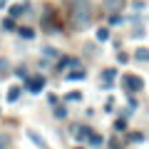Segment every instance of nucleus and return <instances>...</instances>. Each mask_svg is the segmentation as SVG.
I'll use <instances>...</instances> for the list:
<instances>
[{
  "instance_id": "423d86ee",
  "label": "nucleus",
  "mask_w": 149,
  "mask_h": 149,
  "mask_svg": "<svg viewBox=\"0 0 149 149\" xmlns=\"http://www.w3.org/2000/svg\"><path fill=\"white\" fill-rule=\"evenodd\" d=\"M30 10H32V5L27 3V0H25V3H13V5H8V15H10L13 20L22 17L25 13H30Z\"/></svg>"
},
{
  "instance_id": "b1692460",
  "label": "nucleus",
  "mask_w": 149,
  "mask_h": 149,
  "mask_svg": "<svg viewBox=\"0 0 149 149\" xmlns=\"http://www.w3.org/2000/svg\"><path fill=\"white\" fill-rule=\"evenodd\" d=\"M13 74H15V77H20V80H27V77H30V72H27L25 65H17V67H13Z\"/></svg>"
},
{
  "instance_id": "c85d7f7f",
  "label": "nucleus",
  "mask_w": 149,
  "mask_h": 149,
  "mask_svg": "<svg viewBox=\"0 0 149 149\" xmlns=\"http://www.w3.org/2000/svg\"><path fill=\"white\" fill-rule=\"evenodd\" d=\"M104 112H107V114H112V112H114V97H109V100L104 102Z\"/></svg>"
},
{
  "instance_id": "473e14b6",
  "label": "nucleus",
  "mask_w": 149,
  "mask_h": 149,
  "mask_svg": "<svg viewBox=\"0 0 149 149\" xmlns=\"http://www.w3.org/2000/svg\"><path fill=\"white\" fill-rule=\"evenodd\" d=\"M8 8V0H0V10H5Z\"/></svg>"
},
{
  "instance_id": "dca6fc26",
  "label": "nucleus",
  "mask_w": 149,
  "mask_h": 149,
  "mask_svg": "<svg viewBox=\"0 0 149 149\" xmlns=\"http://www.w3.org/2000/svg\"><path fill=\"white\" fill-rule=\"evenodd\" d=\"M0 30H5V32H15V30H17V20H13L10 15H5L3 20H0Z\"/></svg>"
},
{
  "instance_id": "393cba45",
  "label": "nucleus",
  "mask_w": 149,
  "mask_h": 149,
  "mask_svg": "<svg viewBox=\"0 0 149 149\" xmlns=\"http://www.w3.org/2000/svg\"><path fill=\"white\" fill-rule=\"evenodd\" d=\"M127 139H129V142H134V144H142L147 137H144L142 132H129V134H127Z\"/></svg>"
},
{
  "instance_id": "0eeeda50",
  "label": "nucleus",
  "mask_w": 149,
  "mask_h": 149,
  "mask_svg": "<svg viewBox=\"0 0 149 149\" xmlns=\"http://www.w3.org/2000/svg\"><path fill=\"white\" fill-rule=\"evenodd\" d=\"M87 80V70L85 67H72L65 72V82H82Z\"/></svg>"
},
{
  "instance_id": "6e6552de",
  "label": "nucleus",
  "mask_w": 149,
  "mask_h": 149,
  "mask_svg": "<svg viewBox=\"0 0 149 149\" xmlns=\"http://www.w3.org/2000/svg\"><path fill=\"white\" fill-rule=\"evenodd\" d=\"M70 132H72V137L77 139V142H87L92 127H87V124H74V127H70Z\"/></svg>"
},
{
  "instance_id": "6ab92c4d",
  "label": "nucleus",
  "mask_w": 149,
  "mask_h": 149,
  "mask_svg": "<svg viewBox=\"0 0 149 149\" xmlns=\"http://www.w3.org/2000/svg\"><path fill=\"white\" fill-rule=\"evenodd\" d=\"M82 100H85V95H82L80 90H72V92H67V95L62 97L65 104H70V102H82Z\"/></svg>"
},
{
  "instance_id": "cd10ccee",
  "label": "nucleus",
  "mask_w": 149,
  "mask_h": 149,
  "mask_svg": "<svg viewBox=\"0 0 149 149\" xmlns=\"http://www.w3.org/2000/svg\"><path fill=\"white\" fill-rule=\"evenodd\" d=\"M144 10V0H134L132 3V13H142Z\"/></svg>"
},
{
  "instance_id": "7ed1b4c3",
  "label": "nucleus",
  "mask_w": 149,
  "mask_h": 149,
  "mask_svg": "<svg viewBox=\"0 0 149 149\" xmlns=\"http://www.w3.org/2000/svg\"><path fill=\"white\" fill-rule=\"evenodd\" d=\"M45 85H47V77H45L42 72H32L30 77L25 80L22 90L30 92V95H42V92H45Z\"/></svg>"
},
{
  "instance_id": "f704fd0d",
  "label": "nucleus",
  "mask_w": 149,
  "mask_h": 149,
  "mask_svg": "<svg viewBox=\"0 0 149 149\" xmlns=\"http://www.w3.org/2000/svg\"><path fill=\"white\" fill-rule=\"evenodd\" d=\"M0 114H3V109H0Z\"/></svg>"
},
{
  "instance_id": "4468645a",
  "label": "nucleus",
  "mask_w": 149,
  "mask_h": 149,
  "mask_svg": "<svg viewBox=\"0 0 149 149\" xmlns=\"http://www.w3.org/2000/svg\"><path fill=\"white\" fill-rule=\"evenodd\" d=\"M67 114H70V109H67V104H65V102L52 104V117H55V119H67Z\"/></svg>"
},
{
  "instance_id": "5701e85b",
  "label": "nucleus",
  "mask_w": 149,
  "mask_h": 149,
  "mask_svg": "<svg viewBox=\"0 0 149 149\" xmlns=\"http://www.w3.org/2000/svg\"><path fill=\"white\" fill-rule=\"evenodd\" d=\"M112 127H114V132H119V134H122V132H127V117H117Z\"/></svg>"
},
{
  "instance_id": "a211bd4d",
  "label": "nucleus",
  "mask_w": 149,
  "mask_h": 149,
  "mask_svg": "<svg viewBox=\"0 0 149 149\" xmlns=\"http://www.w3.org/2000/svg\"><path fill=\"white\" fill-rule=\"evenodd\" d=\"M87 144H90V147H95V149H100L102 144H104V137H102L100 132H90V137H87Z\"/></svg>"
},
{
  "instance_id": "72a5a7b5",
  "label": "nucleus",
  "mask_w": 149,
  "mask_h": 149,
  "mask_svg": "<svg viewBox=\"0 0 149 149\" xmlns=\"http://www.w3.org/2000/svg\"><path fill=\"white\" fill-rule=\"evenodd\" d=\"M74 149H82V147H74Z\"/></svg>"
},
{
  "instance_id": "aec40b11",
  "label": "nucleus",
  "mask_w": 149,
  "mask_h": 149,
  "mask_svg": "<svg viewBox=\"0 0 149 149\" xmlns=\"http://www.w3.org/2000/svg\"><path fill=\"white\" fill-rule=\"evenodd\" d=\"M132 57L137 60V62H149V47H137L132 52Z\"/></svg>"
},
{
  "instance_id": "2f4dec72",
  "label": "nucleus",
  "mask_w": 149,
  "mask_h": 149,
  "mask_svg": "<svg viewBox=\"0 0 149 149\" xmlns=\"http://www.w3.org/2000/svg\"><path fill=\"white\" fill-rule=\"evenodd\" d=\"M109 149H122V144L114 142V139H109Z\"/></svg>"
},
{
  "instance_id": "39448f33",
  "label": "nucleus",
  "mask_w": 149,
  "mask_h": 149,
  "mask_svg": "<svg viewBox=\"0 0 149 149\" xmlns=\"http://www.w3.org/2000/svg\"><path fill=\"white\" fill-rule=\"evenodd\" d=\"M129 0H102V13L104 15H112V13H122L127 8Z\"/></svg>"
},
{
  "instance_id": "4be33fe9",
  "label": "nucleus",
  "mask_w": 149,
  "mask_h": 149,
  "mask_svg": "<svg viewBox=\"0 0 149 149\" xmlns=\"http://www.w3.org/2000/svg\"><path fill=\"white\" fill-rule=\"evenodd\" d=\"M144 35H147V30H144V27L139 25V22H134V27L129 30V37H132V40H142Z\"/></svg>"
},
{
  "instance_id": "7c9ffc66",
  "label": "nucleus",
  "mask_w": 149,
  "mask_h": 149,
  "mask_svg": "<svg viewBox=\"0 0 149 149\" xmlns=\"http://www.w3.org/2000/svg\"><path fill=\"white\" fill-rule=\"evenodd\" d=\"M57 102H60V97H57V95H52V92H50V95H47V104L52 107V104H57Z\"/></svg>"
},
{
  "instance_id": "f8f14e48",
  "label": "nucleus",
  "mask_w": 149,
  "mask_h": 149,
  "mask_svg": "<svg viewBox=\"0 0 149 149\" xmlns=\"http://www.w3.org/2000/svg\"><path fill=\"white\" fill-rule=\"evenodd\" d=\"M95 37H97V42H107V40H112V27L109 25H100L95 30Z\"/></svg>"
},
{
  "instance_id": "412c9836",
  "label": "nucleus",
  "mask_w": 149,
  "mask_h": 149,
  "mask_svg": "<svg viewBox=\"0 0 149 149\" xmlns=\"http://www.w3.org/2000/svg\"><path fill=\"white\" fill-rule=\"evenodd\" d=\"M122 22H124L122 13H112V15H107V25H109V27H119Z\"/></svg>"
},
{
  "instance_id": "9d476101",
  "label": "nucleus",
  "mask_w": 149,
  "mask_h": 149,
  "mask_svg": "<svg viewBox=\"0 0 149 149\" xmlns=\"http://www.w3.org/2000/svg\"><path fill=\"white\" fill-rule=\"evenodd\" d=\"M20 95H22V85H13V87H8V92H5V102H8V104H15V102L20 100Z\"/></svg>"
},
{
  "instance_id": "f03ea898",
  "label": "nucleus",
  "mask_w": 149,
  "mask_h": 149,
  "mask_svg": "<svg viewBox=\"0 0 149 149\" xmlns=\"http://www.w3.org/2000/svg\"><path fill=\"white\" fill-rule=\"evenodd\" d=\"M65 25L67 22L62 20V15L57 13V8L50 5V3H42V13H40V30L45 35H65Z\"/></svg>"
},
{
  "instance_id": "a878e982",
  "label": "nucleus",
  "mask_w": 149,
  "mask_h": 149,
  "mask_svg": "<svg viewBox=\"0 0 149 149\" xmlns=\"http://www.w3.org/2000/svg\"><path fill=\"white\" fill-rule=\"evenodd\" d=\"M129 60H132V55H127L124 50H117V62H119V65H127Z\"/></svg>"
},
{
  "instance_id": "c756f323",
  "label": "nucleus",
  "mask_w": 149,
  "mask_h": 149,
  "mask_svg": "<svg viewBox=\"0 0 149 149\" xmlns=\"http://www.w3.org/2000/svg\"><path fill=\"white\" fill-rule=\"evenodd\" d=\"M10 147V137L8 134H0V149H8Z\"/></svg>"
},
{
  "instance_id": "1a4fd4ad",
  "label": "nucleus",
  "mask_w": 149,
  "mask_h": 149,
  "mask_svg": "<svg viewBox=\"0 0 149 149\" xmlns=\"http://www.w3.org/2000/svg\"><path fill=\"white\" fill-rule=\"evenodd\" d=\"M25 137L30 139L35 147H40V149H47V139L42 137V134L37 132V129H25Z\"/></svg>"
},
{
  "instance_id": "f257e3e1",
  "label": "nucleus",
  "mask_w": 149,
  "mask_h": 149,
  "mask_svg": "<svg viewBox=\"0 0 149 149\" xmlns=\"http://www.w3.org/2000/svg\"><path fill=\"white\" fill-rule=\"evenodd\" d=\"M65 8V22L70 30L85 32L95 22V3L92 0H60Z\"/></svg>"
},
{
  "instance_id": "2eb2a0df",
  "label": "nucleus",
  "mask_w": 149,
  "mask_h": 149,
  "mask_svg": "<svg viewBox=\"0 0 149 149\" xmlns=\"http://www.w3.org/2000/svg\"><path fill=\"white\" fill-rule=\"evenodd\" d=\"M8 74H13V62H10L8 57L0 55V80H5Z\"/></svg>"
},
{
  "instance_id": "9b49d317",
  "label": "nucleus",
  "mask_w": 149,
  "mask_h": 149,
  "mask_svg": "<svg viewBox=\"0 0 149 149\" xmlns=\"http://www.w3.org/2000/svg\"><path fill=\"white\" fill-rule=\"evenodd\" d=\"M15 32L22 37V40H35V37H37V30H35L32 25H17Z\"/></svg>"
},
{
  "instance_id": "f3484780",
  "label": "nucleus",
  "mask_w": 149,
  "mask_h": 149,
  "mask_svg": "<svg viewBox=\"0 0 149 149\" xmlns=\"http://www.w3.org/2000/svg\"><path fill=\"white\" fill-rule=\"evenodd\" d=\"M40 52H42L45 60H57V57H60V50L52 47V45H42V50H40Z\"/></svg>"
},
{
  "instance_id": "bb28decb",
  "label": "nucleus",
  "mask_w": 149,
  "mask_h": 149,
  "mask_svg": "<svg viewBox=\"0 0 149 149\" xmlns=\"http://www.w3.org/2000/svg\"><path fill=\"white\" fill-rule=\"evenodd\" d=\"M85 52H87V55H92V57H95V55H100V50H97V45L87 42V45H85Z\"/></svg>"
},
{
  "instance_id": "ddd939ff",
  "label": "nucleus",
  "mask_w": 149,
  "mask_h": 149,
  "mask_svg": "<svg viewBox=\"0 0 149 149\" xmlns=\"http://www.w3.org/2000/svg\"><path fill=\"white\" fill-rule=\"evenodd\" d=\"M100 77H102V82H109V85H114V80L119 77V70H117V67H104Z\"/></svg>"
},
{
  "instance_id": "20e7f679",
  "label": "nucleus",
  "mask_w": 149,
  "mask_h": 149,
  "mask_svg": "<svg viewBox=\"0 0 149 149\" xmlns=\"http://www.w3.org/2000/svg\"><path fill=\"white\" fill-rule=\"evenodd\" d=\"M122 87H124V92H129V95H137V92L144 90V77L127 72V74H122Z\"/></svg>"
}]
</instances>
